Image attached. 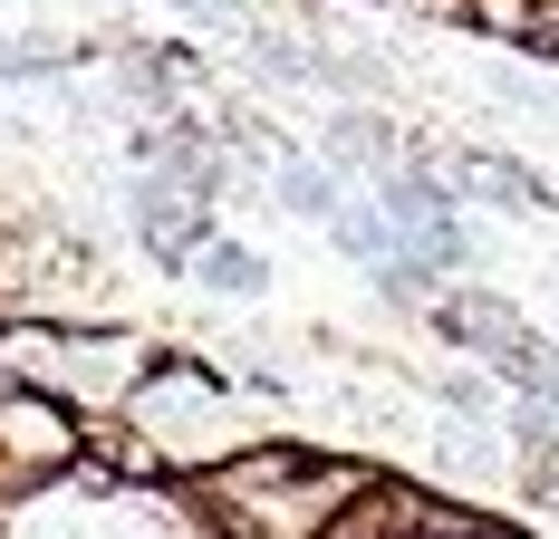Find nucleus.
<instances>
[{
	"label": "nucleus",
	"mask_w": 559,
	"mask_h": 539,
	"mask_svg": "<svg viewBox=\"0 0 559 539\" xmlns=\"http://www.w3.org/2000/svg\"><path fill=\"white\" fill-rule=\"evenodd\" d=\"M145 241H155L165 261H183V251L203 241V203H174L165 183H145Z\"/></svg>",
	"instance_id": "obj_1"
},
{
	"label": "nucleus",
	"mask_w": 559,
	"mask_h": 539,
	"mask_svg": "<svg viewBox=\"0 0 559 539\" xmlns=\"http://www.w3.org/2000/svg\"><path fill=\"white\" fill-rule=\"evenodd\" d=\"M280 203H289L299 221H337L347 193H337V173H319V164H280Z\"/></svg>",
	"instance_id": "obj_2"
},
{
	"label": "nucleus",
	"mask_w": 559,
	"mask_h": 539,
	"mask_svg": "<svg viewBox=\"0 0 559 539\" xmlns=\"http://www.w3.org/2000/svg\"><path fill=\"white\" fill-rule=\"evenodd\" d=\"M68 58H87V49H58V39H0V77H49V68H68Z\"/></svg>",
	"instance_id": "obj_3"
},
{
	"label": "nucleus",
	"mask_w": 559,
	"mask_h": 539,
	"mask_svg": "<svg viewBox=\"0 0 559 539\" xmlns=\"http://www.w3.org/2000/svg\"><path fill=\"white\" fill-rule=\"evenodd\" d=\"M203 279H213V289H261L271 270H261V251H231V241H213V251H203Z\"/></svg>",
	"instance_id": "obj_4"
},
{
	"label": "nucleus",
	"mask_w": 559,
	"mask_h": 539,
	"mask_svg": "<svg viewBox=\"0 0 559 539\" xmlns=\"http://www.w3.org/2000/svg\"><path fill=\"white\" fill-rule=\"evenodd\" d=\"M473 10H483L492 29H521V0H473Z\"/></svg>",
	"instance_id": "obj_5"
}]
</instances>
